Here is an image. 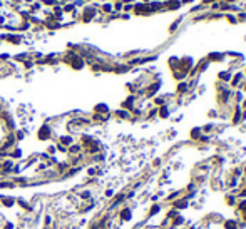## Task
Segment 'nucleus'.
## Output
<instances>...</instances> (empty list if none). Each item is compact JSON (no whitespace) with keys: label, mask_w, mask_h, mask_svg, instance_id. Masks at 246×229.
Masks as SVG:
<instances>
[{"label":"nucleus","mask_w":246,"mask_h":229,"mask_svg":"<svg viewBox=\"0 0 246 229\" xmlns=\"http://www.w3.org/2000/svg\"><path fill=\"white\" fill-rule=\"evenodd\" d=\"M47 135H49V129L44 127V131H40V137L42 139H47Z\"/></svg>","instance_id":"nucleus-1"}]
</instances>
